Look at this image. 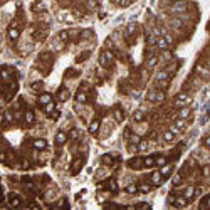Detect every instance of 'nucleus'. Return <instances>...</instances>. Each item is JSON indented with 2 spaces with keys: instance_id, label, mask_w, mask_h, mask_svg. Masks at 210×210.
Wrapping results in <instances>:
<instances>
[{
  "instance_id": "f257e3e1",
  "label": "nucleus",
  "mask_w": 210,
  "mask_h": 210,
  "mask_svg": "<svg viewBox=\"0 0 210 210\" xmlns=\"http://www.w3.org/2000/svg\"><path fill=\"white\" fill-rule=\"evenodd\" d=\"M146 99L151 101V103H162L163 99H165V93L160 91V89H151V91L146 94Z\"/></svg>"
},
{
  "instance_id": "b1692460",
  "label": "nucleus",
  "mask_w": 210,
  "mask_h": 210,
  "mask_svg": "<svg viewBox=\"0 0 210 210\" xmlns=\"http://www.w3.org/2000/svg\"><path fill=\"white\" fill-rule=\"evenodd\" d=\"M104 187H106V188H109V190H113V192L118 190V185H116V181H115V180L106 181V185H104Z\"/></svg>"
},
{
  "instance_id": "a19ab883",
  "label": "nucleus",
  "mask_w": 210,
  "mask_h": 210,
  "mask_svg": "<svg viewBox=\"0 0 210 210\" xmlns=\"http://www.w3.org/2000/svg\"><path fill=\"white\" fill-rule=\"evenodd\" d=\"M202 173H203V177H209L210 175V166H205V168L202 170Z\"/></svg>"
},
{
  "instance_id": "4be33fe9",
  "label": "nucleus",
  "mask_w": 210,
  "mask_h": 210,
  "mask_svg": "<svg viewBox=\"0 0 210 210\" xmlns=\"http://www.w3.org/2000/svg\"><path fill=\"white\" fill-rule=\"evenodd\" d=\"M156 66V57H155V56H150V59H148V61H146V67H148V69H151V67H155Z\"/></svg>"
},
{
  "instance_id": "c9c22d12",
  "label": "nucleus",
  "mask_w": 210,
  "mask_h": 210,
  "mask_svg": "<svg viewBox=\"0 0 210 210\" xmlns=\"http://www.w3.org/2000/svg\"><path fill=\"white\" fill-rule=\"evenodd\" d=\"M44 109H46V113H52V111H54V103H49V104H46V108H44Z\"/></svg>"
},
{
  "instance_id": "ddd939ff",
  "label": "nucleus",
  "mask_w": 210,
  "mask_h": 210,
  "mask_svg": "<svg viewBox=\"0 0 210 210\" xmlns=\"http://www.w3.org/2000/svg\"><path fill=\"white\" fill-rule=\"evenodd\" d=\"M155 165H156V158H153V156L143 158V166H155Z\"/></svg>"
},
{
  "instance_id": "c03bdc74",
  "label": "nucleus",
  "mask_w": 210,
  "mask_h": 210,
  "mask_svg": "<svg viewBox=\"0 0 210 210\" xmlns=\"http://www.w3.org/2000/svg\"><path fill=\"white\" fill-rule=\"evenodd\" d=\"M77 134H79V133H77L76 130H74V131H72V133H71V138H77Z\"/></svg>"
},
{
  "instance_id": "49530a36",
  "label": "nucleus",
  "mask_w": 210,
  "mask_h": 210,
  "mask_svg": "<svg viewBox=\"0 0 210 210\" xmlns=\"http://www.w3.org/2000/svg\"><path fill=\"white\" fill-rule=\"evenodd\" d=\"M170 2H177V0H170Z\"/></svg>"
},
{
  "instance_id": "a878e982",
  "label": "nucleus",
  "mask_w": 210,
  "mask_h": 210,
  "mask_svg": "<svg viewBox=\"0 0 210 210\" xmlns=\"http://www.w3.org/2000/svg\"><path fill=\"white\" fill-rule=\"evenodd\" d=\"M188 115H190V109L188 108H181V111L178 113V116H180L181 119H185V118H188Z\"/></svg>"
},
{
  "instance_id": "aec40b11",
  "label": "nucleus",
  "mask_w": 210,
  "mask_h": 210,
  "mask_svg": "<svg viewBox=\"0 0 210 210\" xmlns=\"http://www.w3.org/2000/svg\"><path fill=\"white\" fill-rule=\"evenodd\" d=\"M193 195H195V188H193V187H188V188L185 190V193H183V197H185V198H188V200H190Z\"/></svg>"
},
{
  "instance_id": "f3484780",
  "label": "nucleus",
  "mask_w": 210,
  "mask_h": 210,
  "mask_svg": "<svg viewBox=\"0 0 210 210\" xmlns=\"http://www.w3.org/2000/svg\"><path fill=\"white\" fill-rule=\"evenodd\" d=\"M197 71H198V74H200L202 77H210V69H205V67L198 66L197 67Z\"/></svg>"
},
{
  "instance_id": "a211bd4d",
  "label": "nucleus",
  "mask_w": 210,
  "mask_h": 210,
  "mask_svg": "<svg viewBox=\"0 0 210 210\" xmlns=\"http://www.w3.org/2000/svg\"><path fill=\"white\" fill-rule=\"evenodd\" d=\"M86 99H87V96H86L84 91H79V93L76 94V101H77V103H86Z\"/></svg>"
},
{
  "instance_id": "412c9836",
  "label": "nucleus",
  "mask_w": 210,
  "mask_h": 210,
  "mask_svg": "<svg viewBox=\"0 0 210 210\" xmlns=\"http://www.w3.org/2000/svg\"><path fill=\"white\" fill-rule=\"evenodd\" d=\"M170 25H172L173 29L178 30V29H181V20L180 19H172L170 20Z\"/></svg>"
},
{
  "instance_id": "c85d7f7f",
  "label": "nucleus",
  "mask_w": 210,
  "mask_h": 210,
  "mask_svg": "<svg viewBox=\"0 0 210 210\" xmlns=\"http://www.w3.org/2000/svg\"><path fill=\"white\" fill-rule=\"evenodd\" d=\"M81 165H82V160H81V158H79V160H76V162L72 163V173H76L77 170H79V166H81Z\"/></svg>"
},
{
  "instance_id": "4c0bfd02",
  "label": "nucleus",
  "mask_w": 210,
  "mask_h": 210,
  "mask_svg": "<svg viewBox=\"0 0 210 210\" xmlns=\"http://www.w3.org/2000/svg\"><path fill=\"white\" fill-rule=\"evenodd\" d=\"M172 59V54L168 50H163V61H170Z\"/></svg>"
},
{
  "instance_id": "58836bf2",
  "label": "nucleus",
  "mask_w": 210,
  "mask_h": 210,
  "mask_svg": "<svg viewBox=\"0 0 210 210\" xmlns=\"http://www.w3.org/2000/svg\"><path fill=\"white\" fill-rule=\"evenodd\" d=\"M130 140H131V143H134V145H138V143H140V136H136V134H133V136H131Z\"/></svg>"
},
{
  "instance_id": "bb28decb",
  "label": "nucleus",
  "mask_w": 210,
  "mask_h": 210,
  "mask_svg": "<svg viewBox=\"0 0 210 210\" xmlns=\"http://www.w3.org/2000/svg\"><path fill=\"white\" fill-rule=\"evenodd\" d=\"M67 96H69V91H67V89H61V91H59V99H61V101H66Z\"/></svg>"
},
{
  "instance_id": "a18cd8bd",
  "label": "nucleus",
  "mask_w": 210,
  "mask_h": 210,
  "mask_svg": "<svg viewBox=\"0 0 210 210\" xmlns=\"http://www.w3.org/2000/svg\"><path fill=\"white\" fill-rule=\"evenodd\" d=\"M207 66H209V69H210V61H209V62H207Z\"/></svg>"
},
{
  "instance_id": "473e14b6",
  "label": "nucleus",
  "mask_w": 210,
  "mask_h": 210,
  "mask_svg": "<svg viewBox=\"0 0 210 210\" xmlns=\"http://www.w3.org/2000/svg\"><path fill=\"white\" fill-rule=\"evenodd\" d=\"M138 188H140L141 192H150V190H151V185H146V183H143V185H140Z\"/></svg>"
},
{
  "instance_id": "9b49d317",
  "label": "nucleus",
  "mask_w": 210,
  "mask_h": 210,
  "mask_svg": "<svg viewBox=\"0 0 210 210\" xmlns=\"http://www.w3.org/2000/svg\"><path fill=\"white\" fill-rule=\"evenodd\" d=\"M66 140H67V136H66V133H64V131H59V133L56 134V143H57L59 146L66 143Z\"/></svg>"
},
{
  "instance_id": "f704fd0d",
  "label": "nucleus",
  "mask_w": 210,
  "mask_h": 210,
  "mask_svg": "<svg viewBox=\"0 0 210 210\" xmlns=\"http://www.w3.org/2000/svg\"><path fill=\"white\" fill-rule=\"evenodd\" d=\"M173 126H175V128H178V130H181V128H183V126H185V121H183V119H178V121H177V123L173 124Z\"/></svg>"
},
{
  "instance_id": "79ce46f5",
  "label": "nucleus",
  "mask_w": 210,
  "mask_h": 210,
  "mask_svg": "<svg viewBox=\"0 0 210 210\" xmlns=\"http://www.w3.org/2000/svg\"><path fill=\"white\" fill-rule=\"evenodd\" d=\"M202 207H210V197L205 202H202Z\"/></svg>"
},
{
  "instance_id": "5701e85b",
  "label": "nucleus",
  "mask_w": 210,
  "mask_h": 210,
  "mask_svg": "<svg viewBox=\"0 0 210 210\" xmlns=\"http://www.w3.org/2000/svg\"><path fill=\"white\" fill-rule=\"evenodd\" d=\"M173 170V166H170V165H163V168H162V175L163 177H168L170 173H172Z\"/></svg>"
},
{
  "instance_id": "37998d69",
  "label": "nucleus",
  "mask_w": 210,
  "mask_h": 210,
  "mask_svg": "<svg viewBox=\"0 0 210 210\" xmlns=\"http://www.w3.org/2000/svg\"><path fill=\"white\" fill-rule=\"evenodd\" d=\"M203 143H205V146H209V148H210V136H209V138H205V141H203Z\"/></svg>"
},
{
  "instance_id": "72a5a7b5",
  "label": "nucleus",
  "mask_w": 210,
  "mask_h": 210,
  "mask_svg": "<svg viewBox=\"0 0 210 210\" xmlns=\"http://www.w3.org/2000/svg\"><path fill=\"white\" fill-rule=\"evenodd\" d=\"M146 148H148V141H140V143H138V150L143 151V150H146Z\"/></svg>"
},
{
  "instance_id": "f8f14e48",
  "label": "nucleus",
  "mask_w": 210,
  "mask_h": 210,
  "mask_svg": "<svg viewBox=\"0 0 210 210\" xmlns=\"http://www.w3.org/2000/svg\"><path fill=\"white\" fill-rule=\"evenodd\" d=\"M32 145H34L35 150H44V148L47 146V141H46V140H35Z\"/></svg>"
},
{
  "instance_id": "dca6fc26",
  "label": "nucleus",
  "mask_w": 210,
  "mask_h": 210,
  "mask_svg": "<svg viewBox=\"0 0 210 210\" xmlns=\"http://www.w3.org/2000/svg\"><path fill=\"white\" fill-rule=\"evenodd\" d=\"M97 130H99V121H97V119H94V121H93V123L89 124V133H97Z\"/></svg>"
},
{
  "instance_id": "e433bc0d",
  "label": "nucleus",
  "mask_w": 210,
  "mask_h": 210,
  "mask_svg": "<svg viewBox=\"0 0 210 210\" xmlns=\"http://www.w3.org/2000/svg\"><path fill=\"white\" fill-rule=\"evenodd\" d=\"M32 89H34V91H40V89H42V82H34V84H32Z\"/></svg>"
},
{
  "instance_id": "cd10ccee",
  "label": "nucleus",
  "mask_w": 210,
  "mask_h": 210,
  "mask_svg": "<svg viewBox=\"0 0 210 210\" xmlns=\"http://www.w3.org/2000/svg\"><path fill=\"white\" fill-rule=\"evenodd\" d=\"M173 138H175V133L173 131H166V133L163 134V140L165 141H173Z\"/></svg>"
},
{
  "instance_id": "2eb2a0df",
  "label": "nucleus",
  "mask_w": 210,
  "mask_h": 210,
  "mask_svg": "<svg viewBox=\"0 0 210 210\" xmlns=\"http://www.w3.org/2000/svg\"><path fill=\"white\" fill-rule=\"evenodd\" d=\"M24 119H25V123H27V124H32V123H34V119H35V116H34V113H32V111H25Z\"/></svg>"
},
{
  "instance_id": "6ab92c4d",
  "label": "nucleus",
  "mask_w": 210,
  "mask_h": 210,
  "mask_svg": "<svg viewBox=\"0 0 210 210\" xmlns=\"http://www.w3.org/2000/svg\"><path fill=\"white\" fill-rule=\"evenodd\" d=\"M187 202H188V198H185V197H178V198H175V205H177V207H185V205H187Z\"/></svg>"
},
{
  "instance_id": "7c9ffc66",
  "label": "nucleus",
  "mask_w": 210,
  "mask_h": 210,
  "mask_svg": "<svg viewBox=\"0 0 210 210\" xmlns=\"http://www.w3.org/2000/svg\"><path fill=\"white\" fill-rule=\"evenodd\" d=\"M156 165H160V166L166 165V158H165V156H158V158H156Z\"/></svg>"
},
{
  "instance_id": "20e7f679",
  "label": "nucleus",
  "mask_w": 210,
  "mask_h": 210,
  "mask_svg": "<svg viewBox=\"0 0 210 210\" xmlns=\"http://www.w3.org/2000/svg\"><path fill=\"white\" fill-rule=\"evenodd\" d=\"M175 103H177V106H185L190 103V96L185 94V93H180V94L175 97Z\"/></svg>"
},
{
  "instance_id": "c756f323",
  "label": "nucleus",
  "mask_w": 210,
  "mask_h": 210,
  "mask_svg": "<svg viewBox=\"0 0 210 210\" xmlns=\"http://www.w3.org/2000/svg\"><path fill=\"white\" fill-rule=\"evenodd\" d=\"M138 190H140V188H138L136 185H128V187H126V192H128V193H134V192H138Z\"/></svg>"
},
{
  "instance_id": "9d476101",
  "label": "nucleus",
  "mask_w": 210,
  "mask_h": 210,
  "mask_svg": "<svg viewBox=\"0 0 210 210\" xmlns=\"http://www.w3.org/2000/svg\"><path fill=\"white\" fill-rule=\"evenodd\" d=\"M163 181V175H162V172H155L151 175V183L153 185H160Z\"/></svg>"
},
{
  "instance_id": "6e6552de",
  "label": "nucleus",
  "mask_w": 210,
  "mask_h": 210,
  "mask_svg": "<svg viewBox=\"0 0 210 210\" xmlns=\"http://www.w3.org/2000/svg\"><path fill=\"white\" fill-rule=\"evenodd\" d=\"M9 205L10 207H20V205H22V200H20L17 195H10L9 197Z\"/></svg>"
},
{
  "instance_id": "ea45409f",
  "label": "nucleus",
  "mask_w": 210,
  "mask_h": 210,
  "mask_svg": "<svg viewBox=\"0 0 210 210\" xmlns=\"http://www.w3.org/2000/svg\"><path fill=\"white\" fill-rule=\"evenodd\" d=\"M180 181H181V175H177V177L173 178V183H175V185H180Z\"/></svg>"
},
{
  "instance_id": "393cba45",
  "label": "nucleus",
  "mask_w": 210,
  "mask_h": 210,
  "mask_svg": "<svg viewBox=\"0 0 210 210\" xmlns=\"http://www.w3.org/2000/svg\"><path fill=\"white\" fill-rule=\"evenodd\" d=\"M115 119L116 121H123L124 119V115H123L121 109H115Z\"/></svg>"
},
{
  "instance_id": "0eeeda50",
  "label": "nucleus",
  "mask_w": 210,
  "mask_h": 210,
  "mask_svg": "<svg viewBox=\"0 0 210 210\" xmlns=\"http://www.w3.org/2000/svg\"><path fill=\"white\" fill-rule=\"evenodd\" d=\"M19 34H20L19 25H17V24H12V25L9 27V37L12 39V40H15V39L19 37Z\"/></svg>"
},
{
  "instance_id": "4468645a",
  "label": "nucleus",
  "mask_w": 210,
  "mask_h": 210,
  "mask_svg": "<svg viewBox=\"0 0 210 210\" xmlns=\"http://www.w3.org/2000/svg\"><path fill=\"white\" fill-rule=\"evenodd\" d=\"M39 103L42 106H46V104H49V103H52V97H50V94H42L39 97Z\"/></svg>"
},
{
  "instance_id": "f03ea898",
  "label": "nucleus",
  "mask_w": 210,
  "mask_h": 210,
  "mask_svg": "<svg viewBox=\"0 0 210 210\" xmlns=\"http://www.w3.org/2000/svg\"><path fill=\"white\" fill-rule=\"evenodd\" d=\"M187 9H188V5H187L185 0H177V2H173V5H172L173 14H185Z\"/></svg>"
},
{
  "instance_id": "1a4fd4ad",
  "label": "nucleus",
  "mask_w": 210,
  "mask_h": 210,
  "mask_svg": "<svg viewBox=\"0 0 210 210\" xmlns=\"http://www.w3.org/2000/svg\"><path fill=\"white\" fill-rule=\"evenodd\" d=\"M156 47L162 49V50H166V49H168V40L163 37V35L162 37H158V40H156Z\"/></svg>"
},
{
  "instance_id": "2f4dec72",
  "label": "nucleus",
  "mask_w": 210,
  "mask_h": 210,
  "mask_svg": "<svg viewBox=\"0 0 210 210\" xmlns=\"http://www.w3.org/2000/svg\"><path fill=\"white\" fill-rule=\"evenodd\" d=\"M143 111H136V113H134V119H136V121H143Z\"/></svg>"
},
{
  "instance_id": "7ed1b4c3",
  "label": "nucleus",
  "mask_w": 210,
  "mask_h": 210,
  "mask_svg": "<svg viewBox=\"0 0 210 210\" xmlns=\"http://www.w3.org/2000/svg\"><path fill=\"white\" fill-rule=\"evenodd\" d=\"M111 62H113V54H111L109 50L101 52V56H99V64L103 67H108V66H111Z\"/></svg>"
},
{
  "instance_id": "423d86ee",
  "label": "nucleus",
  "mask_w": 210,
  "mask_h": 210,
  "mask_svg": "<svg viewBox=\"0 0 210 210\" xmlns=\"http://www.w3.org/2000/svg\"><path fill=\"white\" fill-rule=\"evenodd\" d=\"M128 166H130V168H134V170L141 168V166H143V158H138V156L131 158V160L128 162Z\"/></svg>"
},
{
  "instance_id": "39448f33",
  "label": "nucleus",
  "mask_w": 210,
  "mask_h": 210,
  "mask_svg": "<svg viewBox=\"0 0 210 210\" xmlns=\"http://www.w3.org/2000/svg\"><path fill=\"white\" fill-rule=\"evenodd\" d=\"M168 72L166 71H162V72H158L156 74V82L160 84V86H166V82H168Z\"/></svg>"
}]
</instances>
